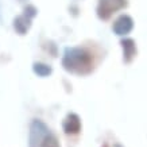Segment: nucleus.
<instances>
[{
    "mask_svg": "<svg viewBox=\"0 0 147 147\" xmlns=\"http://www.w3.org/2000/svg\"><path fill=\"white\" fill-rule=\"evenodd\" d=\"M62 67L74 76H88L94 69L93 54L80 46H67L63 49Z\"/></svg>",
    "mask_w": 147,
    "mask_h": 147,
    "instance_id": "nucleus-1",
    "label": "nucleus"
},
{
    "mask_svg": "<svg viewBox=\"0 0 147 147\" xmlns=\"http://www.w3.org/2000/svg\"><path fill=\"white\" fill-rule=\"evenodd\" d=\"M28 147H61V143L45 121L34 119L28 131Z\"/></svg>",
    "mask_w": 147,
    "mask_h": 147,
    "instance_id": "nucleus-2",
    "label": "nucleus"
},
{
    "mask_svg": "<svg viewBox=\"0 0 147 147\" xmlns=\"http://www.w3.org/2000/svg\"><path fill=\"white\" fill-rule=\"evenodd\" d=\"M127 7V0H98L96 13L100 20H108L112 15Z\"/></svg>",
    "mask_w": 147,
    "mask_h": 147,
    "instance_id": "nucleus-3",
    "label": "nucleus"
},
{
    "mask_svg": "<svg viewBox=\"0 0 147 147\" xmlns=\"http://www.w3.org/2000/svg\"><path fill=\"white\" fill-rule=\"evenodd\" d=\"M134 26H135L134 19L131 18L129 15H127V13H123V15H120V16L113 22V24H112V31L117 36H125L134 30Z\"/></svg>",
    "mask_w": 147,
    "mask_h": 147,
    "instance_id": "nucleus-4",
    "label": "nucleus"
},
{
    "mask_svg": "<svg viewBox=\"0 0 147 147\" xmlns=\"http://www.w3.org/2000/svg\"><path fill=\"white\" fill-rule=\"evenodd\" d=\"M82 124H81L80 116L74 112H69L62 121V129L66 135H78L81 132Z\"/></svg>",
    "mask_w": 147,
    "mask_h": 147,
    "instance_id": "nucleus-5",
    "label": "nucleus"
},
{
    "mask_svg": "<svg viewBox=\"0 0 147 147\" xmlns=\"http://www.w3.org/2000/svg\"><path fill=\"white\" fill-rule=\"evenodd\" d=\"M120 46L121 50H123V61L124 63H131L136 57V42H135L132 38H127V36H123L120 39Z\"/></svg>",
    "mask_w": 147,
    "mask_h": 147,
    "instance_id": "nucleus-6",
    "label": "nucleus"
},
{
    "mask_svg": "<svg viewBox=\"0 0 147 147\" xmlns=\"http://www.w3.org/2000/svg\"><path fill=\"white\" fill-rule=\"evenodd\" d=\"M31 24H32V18L27 16L26 13H22V15L16 16L12 22L13 30L19 35H26L27 32H28V30L31 28Z\"/></svg>",
    "mask_w": 147,
    "mask_h": 147,
    "instance_id": "nucleus-7",
    "label": "nucleus"
},
{
    "mask_svg": "<svg viewBox=\"0 0 147 147\" xmlns=\"http://www.w3.org/2000/svg\"><path fill=\"white\" fill-rule=\"evenodd\" d=\"M32 71L38 77H49L53 73V67L45 62H34L32 63Z\"/></svg>",
    "mask_w": 147,
    "mask_h": 147,
    "instance_id": "nucleus-8",
    "label": "nucleus"
},
{
    "mask_svg": "<svg viewBox=\"0 0 147 147\" xmlns=\"http://www.w3.org/2000/svg\"><path fill=\"white\" fill-rule=\"evenodd\" d=\"M23 13H26L27 16H30V18H35L36 15H38V9L35 8V5L32 4H27L24 8H23Z\"/></svg>",
    "mask_w": 147,
    "mask_h": 147,
    "instance_id": "nucleus-9",
    "label": "nucleus"
},
{
    "mask_svg": "<svg viewBox=\"0 0 147 147\" xmlns=\"http://www.w3.org/2000/svg\"><path fill=\"white\" fill-rule=\"evenodd\" d=\"M115 147H121V146H120V144H115Z\"/></svg>",
    "mask_w": 147,
    "mask_h": 147,
    "instance_id": "nucleus-10",
    "label": "nucleus"
},
{
    "mask_svg": "<svg viewBox=\"0 0 147 147\" xmlns=\"http://www.w3.org/2000/svg\"><path fill=\"white\" fill-rule=\"evenodd\" d=\"M20 1H26V0H20Z\"/></svg>",
    "mask_w": 147,
    "mask_h": 147,
    "instance_id": "nucleus-11",
    "label": "nucleus"
},
{
    "mask_svg": "<svg viewBox=\"0 0 147 147\" xmlns=\"http://www.w3.org/2000/svg\"><path fill=\"white\" fill-rule=\"evenodd\" d=\"M104 147H108V146H107V144H105V146H104Z\"/></svg>",
    "mask_w": 147,
    "mask_h": 147,
    "instance_id": "nucleus-12",
    "label": "nucleus"
}]
</instances>
